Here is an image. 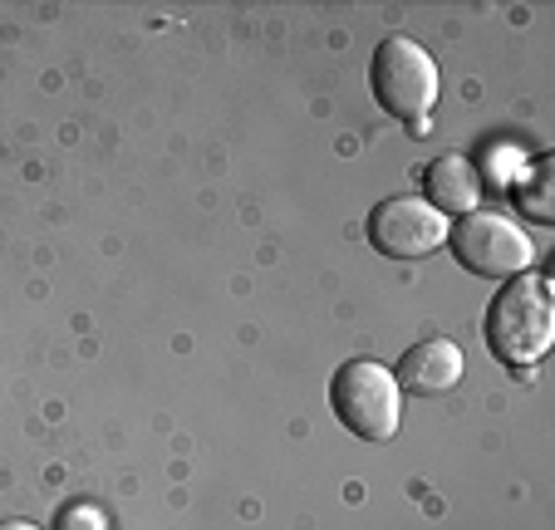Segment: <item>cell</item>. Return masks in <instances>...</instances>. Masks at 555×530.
I'll return each instance as SVG.
<instances>
[{
	"label": "cell",
	"mask_w": 555,
	"mask_h": 530,
	"mask_svg": "<svg viewBox=\"0 0 555 530\" xmlns=\"http://www.w3.org/2000/svg\"><path fill=\"white\" fill-rule=\"evenodd\" d=\"M60 530H104V516L94 506H69L60 516Z\"/></svg>",
	"instance_id": "obj_9"
},
{
	"label": "cell",
	"mask_w": 555,
	"mask_h": 530,
	"mask_svg": "<svg viewBox=\"0 0 555 530\" xmlns=\"http://www.w3.org/2000/svg\"><path fill=\"white\" fill-rule=\"evenodd\" d=\"M369 241H374L378 256L418 260L448 241V217L438 207H428L423 197H388L369 217Z\"/></svg>",
	"instance_id": "obj_5"
},
{
	"label": "cell",
	"mask_w": 555,
	"mask_h": 530,
	"mask_svg": "<svg viewBox=\"0 0 555 530\" xmlns=\"http://www.w3.org/2000/svg\"><path fill=\"white\" fill-rule=\"evenodd\" d=\"M457 260L472 275H487V281H512L531 266V236L516 227L512 217H496V211H467L457 227L448 231Z\"/></svg>",
	"instance_id": "obj_4"
},
{
	"label": "cell",
	"mask_w": 555,
	"mask_h": 530,
	"mask_svg": "<svg viewBox=\"0 0 555 530\" xmlns=\"http://www.w3.org/2000/svg\"><path fill=\"white\" fill-rule=\"evenodd\" d=\"M388 374H393L399 393H418V398L448 393L462 378V349L452 339H423V344H413L399 359V369H388Z\"/></svg>",
	"instance_id": "obj_6"
},
{
	"label": "cell",
	"mask_w": 555,
	"mask_h": 530,
	"mask_svg": "<svg viewBox=\"0 0 555 530\" xmlns=\"http://www.w3.org/2000/svg\"><path fill=\"white\" fill-rule=\"evenodd\" d=\"M330 408H335V417L354 437H364V442H388V437L399 432L403 393L384 364H374V359H349L335 374V384H330Z\"/></svg>",
	"instance_id": "obj_2"
},
{
	"label": "cell",
	"mask_w": 555,
	"mask_h": 530,
	"mask_svg": "<svg viewBox=\"0 0 555 530\" xmlns=\"http://www.w3.org/2000/svg\"><path fill=\"white\" fill-rule=\"evenodd\" d=\"M0 530H40V526H30V520H0Z\"/></svg>",
	"instance_id": "obj_10"
},
{
	"label": "cell",
	"mask_w": 555,
	"mask_h": 530,
	"mask_svg": "<svg viewBox=\"0 0 555 530\" xmlns=\"http://www.w3.org/2000/svg\"><path fill=\"white\" fill-rule=\"evenodd\" d=\"M555 163L551 157H535L531 167H526L521 177L512 182V197H516V211L521 217H531V221H555Z\"/></svg>",
	"instance_id": "obj_8"
},
{
	"label": "cell",
	"mask_w": 555,
	"mask_h": 530,
	"mask_svg": "<svg viewBox=\"0 0 555 530\" xmlns=\"http://www.w3.org/2000/svg\"><path fill=\"white\" fill-rule=\"evenodd\" d=\"M369 83H374V99L384 114L403 118V124H418L438 104V60L423 44H413L409 35H388L374 50Z\"/></svg>",
	"instance_id": "obj_3"
},
{
	"label": "cell",
	"mask_w": 555,
	"mask_h": 530,
	"mask_svg": "<svg viewBox=\"0 0 555 530\" xmlns=\"http://www.w3.org/2000/svg\"><path fill=\"white\" fill-rule=\"evenodd\" d=\"M423 182H428V207H438L442 217H467V211H477L482 172L472 167V157H462V153L433 157L428 172H423Z\"/></svg>",
	"instance_id": "obj_7"
},
{
	"label": "cell",
	"mask_w": 555,
	"mask_h": 530,
	"mask_svg": "<svg viewBox=\"0 0 555 530\" xmlns=\"http://www.w3.org/2000/svg\"><path fill=\"white\" fill-rule=\"evenodd\" d=\"M555 339V305L545 275H512L487 310V344L506 369H531Z\"/></svg>",
	"instance_id": "obj_1"
}]
</instances>
